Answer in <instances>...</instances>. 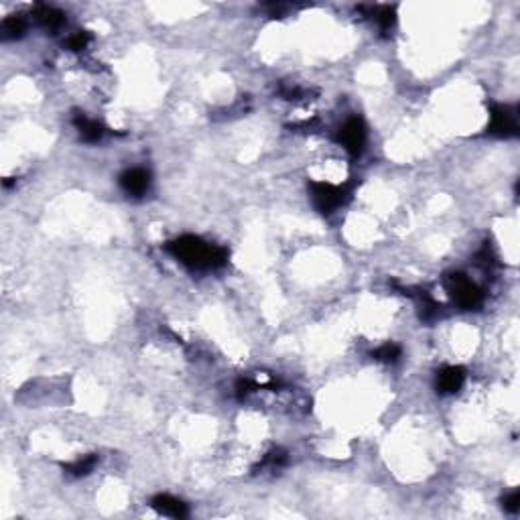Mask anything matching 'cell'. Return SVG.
<instances>
[{
    "label": "cell",
    "instance_id": "obj_13",
    "mask_svg": "<svg viewBox=\"0 0 520 520\" xmlns=\"http://www.w3.org/2000/svg\"><path fill=\"white\" fill-rule=\"evenodd\" d=\"M96 464H98V457L96 455H86V457L73 462L70 466H65V469H68V474H72L75 478H82V476H88L91 469L96 467Z\"/></svg>",
    "mask_w": 520,
    "mask_h": 520
},
{
    "label": "cell",
    "instance_id": "obj_4",
    "mask_svg": "<svg viewBox=\"0 0 520 520\" xmlns=\"http://www.w3.org/2000/svg\"><path fill=\"white\" fill-rule=\"evenodd\" d=\"M338 143L354 157L362 155L366 144V126L360 118H350L338 132Z\"/></svg>",
    "mask_w": 520,
    "mask_h": 520
},
{
    "label": "cell",
    "instance_id": "obj_6",
    "mask_svg": "<svg viewBox=\"0 0 520 520\" xmlns=\"http://www.w3.org/2000/svg\"><path fill=\"white\" fill-rule=\"evenodd\" d=\"M120 185L128 196H134V198H141L148 191L151 187V173L143 169V167H134V169H128L120 175Z\"/></svg>",
    "mask_w": 520,
    "mask_h": 520
},
{
    "label": "cell",
    "instance_id": "obj_11",
    "mask_svg": "<svg viewBox=\"0 0 520 520\" xmlns=\"http://www.w3.org/2000/svg\"><path fill=\"white\" fill-rule=\"evenodd\" d=\"M372 17L376 18L378 27L382 33H388L396 23V11L395 6H378V8H370Z\"/></svg>",
    "mask_w": 520,
    "mask_h": 520
},
{
    "label": "cell",
    "instance_id": "obj_5",
    "mask_svg": "<svg viewBox=\"0 0 520 520\" xmlns=\"http://www.w3.org/2000/svg\"><path fill=\"white\" fill-rule=\"evenodd\" d=\"M488 130L496 137H516L519 134V118L516 112L508 106H492V114H490V126Z\"/></svg>",
    "mask_w": 520,
    "mask_h": 520
},
{
    "label": "cell",
    "instance_id": "obj_9",
    "mask_svg": "<svg viewBox=\"0 0 520 520\" xmlns=\"http://www.w3.org/2000/svg\"><path fill=\"white\" fill-rule=\"evenodd\" d=\"M73 125L75 128L80 130V137L86 141V143H98L102 137H104V126L100 125V122H96V120H91L88 118L86 114H75L73 116Z\"/></svg>",
    "mask_w": 520,
    "mask_h": 520
},
{
    "label": "cell",
    "instance_id": "obj_3",
    "mask_svg": "<svg viewBox=\"0 0 520 520\" xmlns=\"http://www.w3.org/2000/svg\"><path fill=\"white\" fill-rule=\"evenodd\" d=\"M449 291H451L455 303L464 309H476L482 303V291L462 272H455L449 277Z\"/></svg>",
    "mask_w": 520,
    "mask_h": 520
},
{
    "label": "cell",
    "instance_id": "obj_12",
    "mask_svg": "<svg viewBox=\"0 0 520 520\" xmlns=\"http://www.w3.org/2000/svg\"><path fill=\"white\" fill-rule=\"evenodd\" d=\"M27 29V23L23 17H8L2 20V37L4 39H18Z\"/></svg>",
    "mask_w": 520,
    "mask_h": 520
},
{
    "label": "cell",
    "instance_id": "obj_15",
    "mask_svg": "<svg viewBox=\"0 0 520 520\" xmlns=\"http://www.w3.org/2000/svg\"><path fill=\"white\" fill-rule=\"evenodd\" d=\"M91 37L88 33H75L68 39V49H72V51H84L86 47H88V43H90Z\"/></svg>",
    "mask_w": 520,
    "mask_h": 520
},
{
    "label": "cell",
    "instance_id": "obj_16",
    "mask_svg": "<svg viewBox=\"0 0 520 520\" xmlns=\"http://www.w3.org/2000/svg\"><path fill=\"white\" fill-rule=\"evenodd\" d=\"M502 506H504V510H508V512L516 514V512L520 510V492H519V490H514V492H510L508 496H504Z\"/></svg>",
    "mask_w": 520,
    "mask_h": 520
},
{
    "label": "cell",
    "instance_id": "obj_10",
    "mask_svg": "<svg viewBox=\"0 0 520 520\" xmlns=\"http://www.w3.org/2000/svg\"><path fill=\"white\" fill-rule=\"evenodd\" d=\"M35 18L45 27V29H59L63 23H65V15L59 11V8H53V6H47V4H39L35 8Z\"/></svg>",
    "mask_w": 520,
    "mask_h": 520
},
{
    "label": "cell",
    "instance_id": "obj_7",
    "mask_svg": "<svg viewBox=\"0 0 520 520\" xmlns=\"http://www.w3.org/2000/svg\"><path fill=\"white\" fill-rule=\"evenodd\" d=\"M466 382V370L462 366H448L437 374V391L443 395L457 393Z\"/></svg>",
    "mask_w": 520,
    "mask_h": 520
},
{
    "label": "cell",
    "instance_id": "obj_2",
    "mask_svg": "<svg viewBox=\"0 0 520 520\" xmlns=\"http://www.w3.org/2000/svg\"><path fill=\"white\" fill-rule=\"evenodd\" d=\"M311 189V198H313V205L322 212V214H331L338 208H341L348 199L350 194L334 183H325V181H313L309 185Z\"/></svg>",
    "mask_w": 520,
    "mask_h": 520
},
{
    "label": "cell",
    "instance_id": "obj_14",
    "mask_svg": "<svg viewBox=\"0 0 520 520\" xmlns=\"http://www.w3.org/2000/svg\"><path fill=\"white\" fill-rule=\"evenodd\" d=\"M372 356L380 362H386V364H393L396 360L400 358V345H396L393 341H388V343H384V345H380L378 350L372 352Z\"/></svg>",
    "mask_w": 520,
    "mask_h": 520
},
{
    "label": "cell",
    "instance_id": "obj_8",
    "mask_svg": "<svg viewBox=\"0 0 520 520\" xmlns=\"http://www.w3.org/2000/svg\"><path fill=\"white\" fill-rule=\"evenodd\" d=\"M153 508L163 514V516H171V519H185L187 516V504L181 502L177 498L169 496V494H159L153 498Z\"/></svg>",
    "mask_w": 520,
    "mask_h": 520
},
{
    "label": "cell",
    "instance_id": "obj_1",
    "mask_svg": "<svg viewBox=\"0 0 520 520\" xmlns=\"http://www.w3.org/2000/svg\"><path fill=\"white\" fill-rule=\"evenodd\" d=\"M165 248L183 265L196 270L217 269L228 260V252L224 248L208 244L198 236H181L177 240H171Z\"/></svg>",
    "mask_w": 520,
    "mask_h": 520
}]
</instances>
